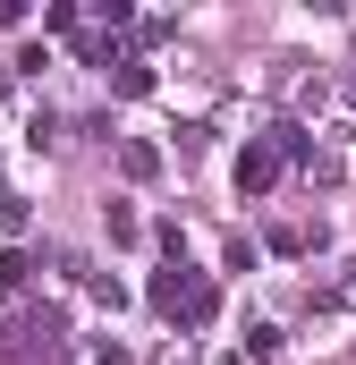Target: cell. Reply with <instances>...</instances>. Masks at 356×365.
Returning a JSON list of instances; mask_svg holds the SVG:
<instances>
[{
	"label": "cell",
	"instance_id": "cell-1",
	"mask_svg": "<svg viewBox=\"0 0 356 365\" xmlns=\"http://www.w3.org/2000/svg\"><path fill=\"white\" fill-rule=\"evenodd\" d=\"M145 306H153V314H170V323H187V331H204V323L221 314V280L195 272V264L178 255V264H162V272L145 280Z\"/></svg>",
	"mask_w": 356,
	"mask_h": 365
},
{
	"label": "cell",
	"instance_id": "cell-2",
	"mask_svg": "<svg viewBox=\"0 0 356 365\" xmlns=\"http://www.w3.org/2000/svg\"><path fill=\"white\" fill-rule=\"evenodd\" d=\"M119 170H127L136 187H145V179H162V145H145V136H127V145H119Z\"/></svg>",
	"mask_w": 356,
	"mask_h": 365
},
{
	"label": "cell",
	"instance_id": "cell-3",
	"mask_svg": "<svg viewBox=\"0 0 356 365\" xmlns=\"http://www.w3.org/2000/svg\"><path fill=\"white\" fill-rule=\"evenodd\" d=\"M110 93H127V102H145V93H153V60H136V51H127V60L110 68Z\"/></svg>",
	"mask_w": 356,
	"mask_h": 365
},
{
	"label": "cell",
	"instance_id": "cell-4",
	"mask_svg": "<svg viewBox=\"0 0 356 365\" xmlns=\"http://www.w3.org/2000/svg\"><path fill=\"white\" fill-rule=\"evenodd\" d=\"M102 230H110V247H136V238H145V221H136L127 204H102Z\"/></svg>",
	"mask_w": 356,
	"mask_h": 365
},
{
	"label": "cell",
	"instance_id": "cell-5",
	"mask_svg": "<svg viewBox=\"0 0 356 365\" xmlns=\"http://www.w3.org/2000/svg\"><path fill=\"white\" fill-rule=\"evenodd\" d=\"M305 247H323V230H305V221H280L271 230V255H305Z\"/></svg>",
	"mask_w": 356,
	"mask_h": 365
},
{
	"label": "cell",
	"instance_id": "cell-6",
	"mask_svg": "<svg viewBox=\"0 0 356 365\" xmlns=\"http://www.w3.org/2000/svg\"><path fill=\"white\" fill-rule=\"evenodd\" d=\"M26 280H34V255H26V247H0V289H9V297H17V289H26Z\"/></svg>",
	"mask_w": 356,
	"mask_h": 365
},
{
	"label": "cell",
	"instance_id": "cell-7",
	"mask_svg": "<svg viewBox=\"0 0 356 365\" xmlns=\"http://www.w3.org/2000/svg\"><path fill=\"white\" fill-rule=\"evenodd\" d=\"M271 357H280V331L255 323V331H246V365H271Z\"/></svg>",
	"mask_w": 356,
	"mask_h": 365
},
{
	"label": "cell",
	"instance_id": "cell-8",
	"mask_svg": "<svg viewBox=\"0 0 356 365\" xmlns=\"http://www.w3.org/2000/svg\"><path fill=\"white\" fill-rule=\"evenodd\" d=\"M85 289H93V306H110V314H119V306H127V289H119V280H110V272H93Z\"/></svg>",
	"mask_w": 356,
	"mask_h": 365
},
{
	"label": "cell",
	"instance_id": "cell-9",
	"mask_svg": "<svg viewBox=\"0 0 356 365\" xmlns=\"http://www.w3.org/2000/svg\"><path fill=\"white\" fill-rule=\"evenodd\" d=\"M26 349H34V340H17V331H9V314H0V365H26Z\"/></svg>",
	"mask_w": 356,
	"mask_h": 365
},
{
	"label": "cell",
	"instance_id": "cell-10",
	"mask_svg": "<svg viewBox=\"0 0 356 365\" xmlns=\"http://www.w3.org/2000/svg\"><path fill=\"white\" fill-rule=\"evenodd\" d=\"M93 365H136V349H119V340H93Z\"/></svg>",
	"mask_w": 356,
	"mask_h": 365
},
{
	"label": "cell",
	"instance_id": "cell-11",
	"mask_svg": "<svg viewBox=\"0 0 356 365\" xmlns=\"http://www.w3.org/2000/svg\"><path fill=\"white\" fill-rule=\"evenodd\" d=\"M0 204H9V195H0Z\"/></svg>",
	"mask_w": 356,
	"mask_h": 365
}]
</instances>
